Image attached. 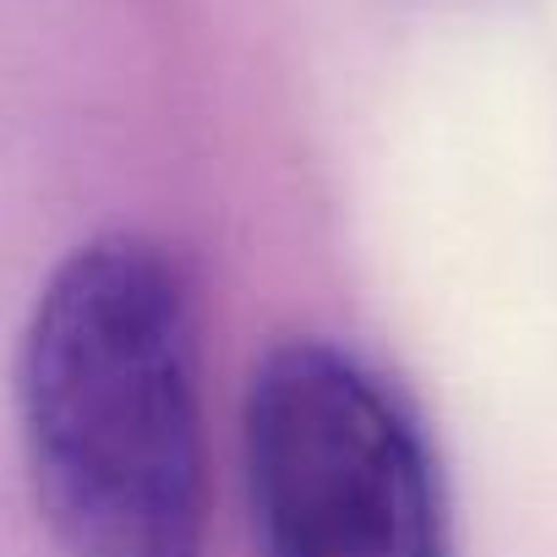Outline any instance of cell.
I'll return each mask as SVG.
<instances>
[{"label": "cell", "instance_id": "1", "mask_svg": "<svg viewBox=\"0 0 557 557\" xmlns=\"http://www.w3.org/2000/svg\"><path fill=\"white\" fill-rule=\"evenodd\" d=\"M17 416L45 524L72 557H202L208 448L191 307L137 235L77 246L23 334Z\"/></svg>", "mask_w": 557, "mask_h": 557}, {"label": "cell", "instance_id": "2", "mask_svg": "<svg viewBox=\"0 0 557 557\" xmlns=\"http://www.w3.org/2000/svg\"><path fill=\"white\" fill-rule=\"evenodd\" d=\"M240 459L262 557H448L426 426L356 350H268L246 388Z\"/></svg>", "mask_w": 557, "mask_h": 557}]
</instances>
